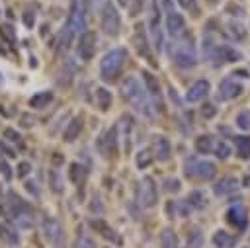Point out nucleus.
<instances>
[{
	"mask_svg": "<svg viewBox=\"0 0 250 248\" xmlns=\"http://www.w3.org/2000/svg\"><path fill=\"white\" fill-rule=\"evenodd\" d=\"M4 211L10 217V221L14 225H18V228H31L35 225V211L31 207L29 201H25L23 197H20L16 191H8L6 201H4Z\"/></svg>",
	"mask_w": 250,
	"mask_h": 248,
	"instance_id": "f257e3e1",
	"label": "nucleus"
},
{
	"mask_svg": "<svg viewBox=\"0 0 250 248\" xmlns=\"http://www.w3.org/2000/svg\"><path fill=\"white\" fill-rule=\"evenodd\" d=\"M121 90H123V96L125 100L143 115L150 117L152 115V103L146 96V90L143 88V84L135 78V76H125V80L121 82Z\"/></svg>",
	"mask_w": 250,
	"mask_h": 248,
	"instance_id": "f03ea898",
	"label": "nucleus"
},
{
	"mask_svg": "<svg viewBox=\"0 0 250 248\" xmlns=\"http://www.w3.org/2000/svg\"><path fill=\"white\" fill-rule=\"evenodd\" d=\"M127 62V51L123 47H115L107 51L100 61V76L104 82H113L121 76L123 66Z\"/></svg>",
	"mask_w": 250,
	"mask_h": 248,
	"instance_id": "7ed1b4c3",
	"label": "nucleus"
},
{
	"mask_svg": "<svg viewBox=\"0 0 250 248\" xmlns=\"http://www.w3.org/2000/svg\"><path fill=\"white\" fill-rule=\"evenodd\" d=\"M172 61L182 68H191L197 64V53L191 35L186 33L182 37H176V43L172 45Z\"/></svg>",
	"mask_w": 250,
	"mask_h": 248,
	"instance_id": "20e7f679",
	"label": "nucleus"
},
{
	"mask_svg": "<svg viewBox=\"0 0 250 248\" xmlns=\"http://www.w3.org/2000/svg\"><path fill=\"white\" fill-rule=\"evenodd\" d=\"M184 174L188 178H195L201 182L213 180L217 174V166L211 160H197V158H188L184 164Z\"/></svg>",
	"mask_w": 250,
	"mask_h": 248,
	"instance_id": "39448f33",
	"label": "nucleus"
},
{
	"mask_svg": "<svg viewBox=\"0 0 250 248\" xmlns=\"http://www.w3.org/2000/svg\"><path fill=\"white\" fill-rule=\"evenodd\" d=\"M100 21H102V29L105 35H117L121 29V16L115 8V4L111 0H105L102 6V14H100Z\"/></svg>",
	"mask_w": 250,
	"mask_h": 248,
	"instance_id": "423d86ee",
	"label": "nucleus"
},
{
	"mask_svg": "<svg viewBox=\"0 0 250 248\" xmlns=\"http://www.w3.org/2000/svg\"><path fill=\"white\" fill-rule=\"evenodd\" d=\"M86 14H88L86 0H70L66 27L72 33H84L86 31Z\"/></svg>",
	"mask_w": 250,
	"mask_h": 248,
	"instance_id": "0eeeda50",
	"label": "nucleus"
},
{
	"mask_svg": "<svg viewBox=\"0 0 250 248\" xmlns=\"http://www.w3.org/2000/svg\"><path fill=\"white\" fill-rule=\"evenodd\" d=\"M137 201L145 209H152L158 203L156 184H154V180L150 176H143L139 180V186H137Z\"/></svg>",
	"mask_w": 250,
	"mask_h": 248,
	"instance_id": "6e6552de",
	"label": "nucleus"
},
{
	"mask_svg": "<svg viewBox=\"0 0 250 248\" xmlns=\"http://www.w3.org/2000/svg\"><path fill=\"white\" fill-rule=\"evenodd\" d=\"M41 230H43L45 240L53 248H64V230H62V225L55 217H43Z\"/></svg>",
	"mask_w": 250,
	"mask_h": 248,
	"instance_id": "1a4fd4ad",
	"label": "nucleus"
},
{
	"mask_svg": "<svg viewBox=\"0 0 250 248\" xmlns=\"http://www.w3.org/2000/svg\"><path fill=\"white\" fill-rule=\"evenodd\" d=\"M143 82H145V90H146V96L152 103V107L156 111H164V100H162V92H160V82L158 78L148 72V70H143Z\"/></svg>",
	"mask_w": 250,
	"mask_h": 248,
	"instance_id": "9d476101",
	"label": "nucleus"
},
{
	"mask_svg": "<svg viewBox=\"0 0 250 248\" xmlns=\"http://www.w3.org/2000/svg\"><path fill=\"white\" fill-rule=\"evenodd\" d=\"M164 10H166V29L172 37H182L186 33V21L182 14H178L172 6V0H162Z\"/></svg>",
	"mask_w": 250,
	"mask_h": 248,
	"instance_id": "9b49d317",
	"label": "nucleus"
},
{
	"mask_svg": "<svg viewBox=\"0 0 250 248\" xmlns=\"http://www.w3.org/2000/svg\"><path fill=\"white\" fill-rule=\"evenodd\" d=\"M96 43H98V35L94 31H84L78 37V45H76V53L82 61H92V57L96 55Z\"/></svg>",
	"mask_w": 250,
	"mask_h": 248,
	"instance_id": "f8f14e48",
	"label": "nucleus"
},
{
	"mask_svg": "<svg viewBox=\"0 0 250 248\" xmlns=\"http://www.w3.org/2000/svg\"><path fill=\"white\" fill-rule=\"evenodd\" d=\"M242 92H244V86H242L240 82H236L234 78H225V80H221V84H219V100H223V102L234 100V98H238Z\"/></svg>",
	"mask_w": 250,
	"mask_h": 248,
	"instance_id": "ddd939ff",
	"label": "nucleus"
},
{
	"mask_svg": "<svg viewBox=\"0 0 250 248\" xmlns=\"http://www.w3.org/2000/svg\"><path fill=\"white\" fill-rule=\"evenodd\" d=\"M227 221H229L236 230H244L246 225H248V211H246V207L240 205V203L232 205V207L227 211Z\"/></svg>",
	"mask_w": 250,
	"mask_h": 248,
	"instance_id": "4468645a",
	"label": "nucleus"
},
{
	"mask_svg": "<svg viewBox=\"0 0 250 248\" xmlns=\"http://www.w3.org/2000/svg\"><path fill=\"white\" fill-rule=\"evenodd\" d=\"M90 227H92L102 238H105L107 242H111V244H115V246H121V236H119L105 221H102V219H92V221H90Z\"/></svg>",
	"mask_w": 250,
	"mask_h": 248,
	"instance_id": "2eb2a0df",
	"label": "nucleus"
},
{
	"mask_svg": "<svg viewBox=\"0 0 250 248\" xmlns=\"http://www.w3.org/2000/svg\"><path fill=\"white\" fill-rule=\"evenodd\" d=\"M211 59L217 62H236V61H242V55L236 49H232L230 45H217Z\"/></svg>",
	"mask_w": 250,
	"mask_h": 248,
	"instance_id": "dca6fc26",
	"label": "nucleus"
},
{
	"mask_svg": "<svg viewBox=\"0 0 250 248\" xmlns=\"http://www.w3.org/2000/svg\"><path fill=\"white\" fill-rule=\"evenodd\" d=\"M117 141H119V131H117V127L113 125L111 129L105 131V135H104L102 141H100L104 156H109V154L113 156V154H117Z\"/></svg>",
	"mask_w": 250,
	"mask_h": 248,
	"instance_id": "f3484780",
	"label": "nucleus"
},
{
	"mask_svg": "<svg viewBox=\"0 0 250 248\" xmlns=\"http://www.w3.org/2000/svg\"><path fill=\"white\" fill-rule=\"evenodd\" d=\"M209 90H211V84H209L207 80H197V82H193V84L189 86V90H188V94H186V100H188L189 103H197V102H201V100L209 94Z\"/></svg>",
	"mask_w": 250,
	"mask_h": 248,
	"instance_id": "a211bd4d",
	"label": "nucleus"
},
{
	"mask_svg": "<svg viewBox=\"0 0 250 248\" xmlns=\"http://www.w3.org/2000/svg\"><path fill=\"white\" fill-rule=\"evenodd\" d=\"M150 31H152V37H154V47L160 49L162 47V31H160V16H158V4L156 0H152V6H150Z\"/></svg>",
	"mask_w": 250,
	"mask_h": 248,
	"instance_id": "6ab92c4d",
	"label": "nucleus"
},
{
	"mask_svg": "<svg viewBox=\"0 0 250 248\" xmlns=\"http://www.w3.org/2000/svg\"><path fill=\"white\" fill-rule=\"evenodd\" d=\"M133 43H135V49H137V53H139L141 57H145V59H148L150 62H154V61H152V55H150V49H148L146 35H145V31H143V25H137V31H135V35H133Z\"/></svg>",
	"mask_w": 250,
	"mask_h": 248,
	"instance_id": "aec40b11",
	"label": "nucleus"
},
{
	"mask_svg": "<svg viewBox=\"0 0 250 248\" xmlns=\"http://www.w3.org/2000/svg\"><path fill=\"white\" fill-rule=\"evenodd\" d=\"M236 187H238V180H236V178H232V176H225V178H221V180L213 186V191H215V195L225 197V195L234 193V191H236Z\"/></svg>",
	"mask_w": 250,
	"mask_h": 248,
	"instance_id": "412c9836",
	"label": "nucleus"
},
{
	"mask_svg": "<svg viewBox=\"0 0 250 248\" xmlns=\"http://www.w3.org/2000/svg\"><path fill=\"white\" fill-rule=\"evenodd\" d=\"M211 242H213L215 248H234L236 242H238V236H234V234H230V232L219 228V230H215Z\"/></svg>",
	"mask_w": 250,
	"mask_h": 248,
	"instance_id": "4be33fe9",
	"label": "nucleus"
},
{
	"mask_svg": "<svg viewBox=\"0 0 250 248\" xmlns=\"http://www.w3.org/2000/svg\"><path fill=\"white\" fill-rule=\"evenodd\" d=\"M0 240L8 246H18L21 242V236H20L18 228L12 227L10 223H0Z\"/></svg>",
	"mask_w": 250,
	"mask_h": 248,
	"instance_id": "5701e85b",
	"label": "nucleus"
},
{
	"mask_svg": "<svg viewBox=\"0 0 250 248\" xmlns=\"http://www.w3.org/2000/svg\"><path fill=\"white\" fill-rule=\"evenodd\" d=\"M172 154V146H170V141L166 137H156L154 139V156L160 160V162H166Z\"/></svg>",
	"mask_w": 250,
	"mask_h": 248,
	"instance_id": "b1692460",
	"label": "nucleus"
},
{
	"mask_svg": "<svg viewBox=\"0 0 250 248\" xmlns=\"http://www.w3.org/2000/svg\"><path fill=\"white\" fill-rule=\"evenodd\" d=\"M51 102H53V92H51V90H41V92H37V94H33V96L29 98V107H33V109H43V107H47Z\"/></svg>",
	"mask_w": 250,
	"mask_h": 248,
	"instance_id": "393cba45",
	"label": "nucleus"
},
{
	"mask_svg": "<svg viewBox=\"0 0 250 248\" xmlns=\"http://www.w3.org/2000/svg\"><path fill=\"white\" fill-rule=\"evenodd\" d=\"M80 131H82V117H72V119L68 121V125H66L64 133H62V139H64L66 143H72L74 139H78Z\"/></svg>",
	"mask_w": 250,
	"mask_h": 248,
	"instance_id": "a878e982",
	"label": "nucleus"
},
{
	"mask_svg": "<svg viewBox=\"0 0 250 248\" xmlns=\"http://www.w3.org/2000/svg\"><path fill=\"white\" fill-rule=\"evenodd\" d=\"M203 242H205V236L199 227H193L191 230H188V236H186L188 248H203Z\"/></svg>",
	"mask_w": 250,
	"mask_h": 248,
	"instance_id": "bb28decb",
	"label": "nucleus"
},
{
	"mask_svg": "<svg viewBox=\"0 0 250 248\" xmlns=\"http://www.w3.org/2000/svg\"><path fill=\"white\" fill-rule=\"evenodd\" d=\"M111 92L107 90V88H104V86H100V88H96V103H98V107L102 109V111H107L109 109V105H111Z\"/></svg>",
	"mask_w": 250,
	"mask_h": 248,
	"instance_id": "cd10ccee",
	"label": "nucleus"
},
{
	"mask_svg": "<svg viewBox=\"0 0 250 248\" xmlns=\"http://www.w3.org/2000/svg\"><path fill=\"white\" fill-rule=\"evenodd\" d=\"M213 146H215V143H213V137L211 135H199L195 139V150L199 154H211L213 152Z\"/></svg>",
	"mask_w": 250,
	"mask_h": 248,
	"instance_id": "c85d7f7f",
	"label": "nucleus"
},
{
	"mask_svg": "<svg viewBox=\"0 0 250 248\" xmlns=\"http://www.w3.org/2000/svg\"><path fill=\"white\" fill-rule=\"evenodd\" d=\"M227 31H229V35H230L232 39H236V41H244L246 35H248L246 27H244L240 21H234V20L227 23Z\"/></svg>",
	"mask_w": 250,
	"mask_h": 248,
	"instance_id": "c756f323",
	"label": "nucleus"
},
{
	"mask_svg": "<svg viewBox=\"0 0 250 248\" xmlns=\"http://www.w3.org/2000/svg\"><path fill=\"white\" fill-rule=\"evenodd\" d=\"M188 203L191 205V209H205V205H207V195H205V191L193 189V191L188 195Z\"/></svg>",
	"mask_w": 250,
	"mask_h": 248,
	"instance_id": "7c9ffc66",
	"label": "nucleus"
},
{
	"mask_svg": "<svg viewBox=\"0 0 250 248\" xmlns=\"http://www.w3.org/2000/svg\"><path fill=\"white\" fill-rule=\"evenodd\" d=\"M160 248H178V236L172 228H162L160 232Z\"/></svg>",
	"mask_w": 250,
	"mask_h": 248,
	"instance_id": "2f4dec72",
	"label": "nucleus"
},
{
	"mask_svg": "<svg viewBox=\"0 0 250 248\" xmlns=\"http://www.w3.org/2000/svg\"><path fill=\"white\" fill-rule=\"evenodd\" d=\"M234 143H236L238 156L244 158V160H248L250 158V137H236Z\"/></svg>",
	"mask_w": 250,
	"mask_h": 248,
	"instance_id": "473e14b6",
	"label": "nucleus"
},
{
	"mask_svg": "<svg viewBox=\"0 0 250 248\" xmlns=\"http://www.w3.org/2000/svg\"><path fill=\"white\" fill-rule=\"evenodd\" d=\"M84 176H86L84 166L78 164V162H72V164H70V170H68V178H70V182H72V184H80V182L84 180Z\"/></svg>",
	"mask_w": 250,
	"mask_h": 248,
	"instance_id": "72a5a7b5",
	"label": "nucleus"
},
{
	"mask_svg": "<svg viewBox=\"0 0 250 248\" xmlns=\"http://www.w3.org/2000/svg\"><path fill=\"white\" fill-rule=\"evenodd\" d=\"M135 162H137V168H141V170L148 168L150 162H152V154H150V150H148V148H141V150L137 152Z\"/></svg>",
	"mask_w": 250,
	"mask_h": 248,
	"instance_id": "f704fd0d",
	"label": "nucleus"
},
{
	"mask_svg": "<svg viewBox=\"0 0 250 248\" xmlns=\"http://www.w3.org/2000/svg\"><path fill=\"white\" fill-rule=\"evenodd\" d=\"M0 37L8 43V45H16V29L10 23H2L0 25Z\"/></svg>",
	"mask_w": 250,
	"mask_h": 248,
	"instance_id": "c9c22d12",
	"label": "nucleus"
},
{
	"mask_svg": "<svg viewBox=\"0 0 250 248\" xmlns=\"http://www.w3.org/2000/svg\"><path fill=\"white\" fill-rule=\"evenodd\" d=\"M49 186L55 193H61L62 191V178L59 174V170H49Z\"/></svg>",
	"mask_w": 250,
	"mask_h": 248,
	"instance_id": "e433bc0d",
	"label": "nucleus"
},
{
	"mask_svg": "<svg viewBox=\"0 0 250 248\" xmlns=\"http://www.w3.org/2000/svg\"><path fill=\"white\" fill-rule=\"evenodd\" d=\"M2 137H4L8 143H14V145H18L20 148L23 146V143H21V135H20L16 129H12V127H6V129L2 131Z\"/></svg>",
	"mask_w": 250,
	"mask_h": 248,
	"instance_id": "4c0bfd02",
	"label": "nucleus"
},
{
	"mask_svg": "<svg viewBox=\"0 0 250 248\" xmlns=\"http://www.w3.org/2000/svg\"><path fill=\"white\" fill-rule=\"evenodd\" d=\"M213 152H215V156H217V158L225 160V158H229V156H230V146H229V143L219 141V143L213 146Z\"/></svg>",
	"mask_w": 250,
	"mask_h": 248,
	"instance_id": "58836bf2",
	"label": "nucleus"
},
{
	"mask_svg": "<svg viewBox=\"0 0 250 248\" xmlns=\"http://www.w3.org/2000/svg\"><path fill=\"white\" fill-rule=\"evenodd\" d=\"M236 127L242 131H250V109H244L236 115Z\"/></svg>",
	"mask_w": 250,
	"mask_h": 248,
	"instance_id": "ea45409f",
	"label": "nucleus"
},
{
	"mask_svg": "<svg viewBox=\"0 0 250 248\" xmlns=\"http://www.w3.org/2000/svg\"><path fill=\"white\" fill-rule=\"evenodd\" d=\"M76 248H96V242H94V238H92L90 234L82 232V234H78V240H76Z\"/></svg>",
	"mask_w": 250,
	"mask_h": 248,
	"instance_id": "a19ab883",
	"label": "nucleus"
},
{
	"mask_svg": "<svg viewBox=\"0 0 250 248\" xmlns=\"http://www.w3.org/2000/svg\"><path fill=\"white\" fill-rule=\"evenodd\" d=\"M193 209H191V205L188 203V199H182V201H176V213L180 215V217H189V213H191Z\"/></svg>",
	"mask_w": 250,
	"mask_h": 248,
	"instance_id": "79ce46f5",
	"label": "nucleus"
},
{
	"mask_svg": "<svg viewBox=\"0 0 250 248\" xmlns=\"http://www.w3.org/2000/svg\"><path fill=\"white\" fill-rule=\"evenodd\" d=\"M164 189H166L168 193L180 191V180H178V178H166V180H164Z\"/></svg>",
	"mask_w": 250,
	"mask_h": 248,
	"instance_id": "37998d69",
	"label": "nucleus"
},
{
	"mask_svg": "<svg viewBox=\"0 0 250 248\" xmlns=\"http://www.w3.org/2000/svg\"><path fill=\"white\" fill-rule=\"evenodd\" d=\"M143 2H145V0H127L129 14H131V16H139L141 10H143Z\"/></svg>",
	"mask_w": 250,
	"mask_h": 248,
	"instance_id": "c03bdc74",
	"label": "nucleus"
},
{
	"mask_svg": "<svg viewBox=\"0 0 250 248\" xmlns=\"http://www.w3.org/2000/svg\"><path fill=\"white\" fill-rule=\"evenodd\" d=\"M29 172H31V164H29V162H25V160H23V162H20V164H18V168H16L18 178H25Z\"/></svg>",
	"mask_w": 250,
	"mask_h": 248,
	"instance_id": "a18cd8bd",
	"label": "nucleus"
},
{
	"mask_svg": "<svg viewBox=\"0 0 250 248\" xmlns=\"http://www.w3.org/2000/svg\"><path fill=\"white\" fill-rule=\"evenodd\" d=\"M21 20H23V25H25V27H33V25H35V14H33L31 10H25V12L21 14Z\"/></svg>",
	"mask_w": 250,
	"mask_h": 248,
	"instance_id": "49530a36",
	"label": "nucleus"
},
{
	"mask_svg": "<svg viewBox=\"0 0 250 248\" xmlns=\"http://www.w3.org/2000/svg\"><path fill=\"white\" fill-rule=\"evenodd\" d=\"M72 35H74V33H72L68 27H64V29H62V33H61V47H64V49H66V47L70 45Z\"/></svg>",
	"mask_w": 250,
	"mask_h": 248,
	"instance_id": "de8ad7c7",
	"label": "nucleus"
},
{
	"mask_svg": "<svg viewBox=\"0 0 250 248\" xmlns=\"http://www.w3.org/2000/svg\"><path fill=\"white\" fill-rule=\"evenodd\" d=\"M217 113V107L213 105V103H205L203 107H201V115L205 117V119H209V117H213Z\"/></svg>",
	"mask_w": 250,
	"mask_h": 248,
	"instance_id": "09e8293b",
	"label": "nucleus"
},
{
	"mask_svg": "<svg viewBox=\"0 0 250 248\" xmlns=\"http://www.w3.org/2000/svg\"><path fill=\"white\" fill-rule=\"evenodd\" d=\"M0 174L4 176V180H6V182H10V180H12V170H10V166H8V162H6V160H0Z\"/></svg>",
	"mask_w": 250,
	"mask_h": 248,
	"instance_id": "8fccbe9b",
	"label": "nucleus"
},
{
	"mask_svg": "<svg viewBox=\"0 0 250 248\" xmlns=\"http://www.w3.org/2000/svg\"><path fill=\"white\" fill-rule=\"evenodd\" d=\"M33 123H35V119H33L29 113H23V115L20 117V125H21V127H25V129H27V127H31Z\"/></svg>",
	"mask_w": 250,
	"mask_h": 248,
	"instance_id": "3c124183",
	"label": "nucleus"
},
{
	"mask_svg": "<svg viewBox=\"0 0 250 248\" xmlns=\"http://www.w3.org/2000/svg\"><path fill=\"white\" fill-rule=\"evenodd\" d=\"M0 150L8 156V158H14L16 156V152H14V148H10L8 145H6V141H0Z\"/></svg>",
	"mask_w": 250,
	"mask_h": 248,
	"instance_id": "603ef678",
	"label": "nucleus"
},
{
	"mask_svg": "<svg viewBox=\"0 0 250 248\" xmlns=\"http://www.w3.org/2000/svg\"><path fill=\"white\" fill-rule=\"evenodd\" d=\"M186 10H191V12H197V8H195V0H178Z\"/></svg>",
	"mask_w": 250,
	"mask_h": 248,
	"instance_id": "864d4df0",
	"label": "nucleus"
},
{
	"mask_svg": "<svg viewBox=\"0 0 250 248\" xmlns=\"http://www.w3.org/2000/svg\"><path fill=\"white\" fill-rule=\"evenodd\" d=\"M25 187H27V191H31L35 197H39V189H37V184H35V182H25Z\"/></svg>",
	"mask_w": 250,
	"mask_h": 248,
	"instance_id": "5fc2aeb1",
	"label": "nucleus"
},
{
	"mask_svg": "<svg viewBox=\"0 0 250 248\" xmlns=\"http://www.w3.org/2000/svg\"><path fill=\"white\" fill-rule=\"evenodd\" d=\"M166 213H168L170 219H174V215H178V213H176V203H174V201H168V205H166Z\"/></svg>",
	"mask_w": 250,
	"mask_h": 248,
	"instance_id": "6e6d98bb",
	"label": "nucleus"
},
{
	"mask_svg": "<svg viewBox=\"0 0 250 248\" xmlns=\"http://www.w3.org/2000/svg\"><path fill=\"white\" fill-rule=\"evenodd\" d=\"M242 184H244V187H250V174L244 178V182H242Z\"/></svg>",
	"mask_w": 250,
	"mask_h": 248,
	"instance_id": "4d7b16f0",
	"label": "nucleus"
},
{
	"mask_svg": "<svg viewBox=\"0 0 250 248\" xmlns=\"http://www.w3.org/2000/svg\"><path fill=\"white\" fill-rule=\"evenodd\" d=\"M117 2H119L121 6H127V0H117Z\"/></svg>",
	"mask_w": 250,
	"mask_h": 248,
	"instance_id": "13d9d810",
	"label": "nucleus"
},
{
	"mask_svg": "<svg viewBox=\"0 0 250 248\" xmlns=\"http://www.w3.org/2000/svg\"><path fill=\"white\" fill-rule=\"evenodd\" d=\"M0 195H2V184H0Z\"/></svg>",
	"mask_w": 250,
	"mask_h": 248,
	"instance_id": "bf43d9fd",
	"label": "nucleus"
},
{
	"mask_svg": "<svg viewBox=\"0 0 250 248\" xmlns=\"http://www.w3.org/2000/svg\"><path fill=\"white\" fill-rule=\"evenodd\" d=\"M0 53H4V49H2V47H0Z\"/></svg>",
	"mask_w": 250,
	"mask_h": 248,
	"instance_id": "052dcab7",
	"label": "nucleus"
},
{
	"mask_svg": "<svg viewBox=\"0 0 250 248\" xmlns=\"http://www.w3.org/2000/svg\"><path fill=\"white\" fill-rule=\"evenodd\" d=\"M248 248H250V246H248Z\"/></svg>",
	"mask_w": 250,
	"mask_h": 248,
	"instance_id": "680f3d73",
	"label": "nucleus"
}]
</instances>
